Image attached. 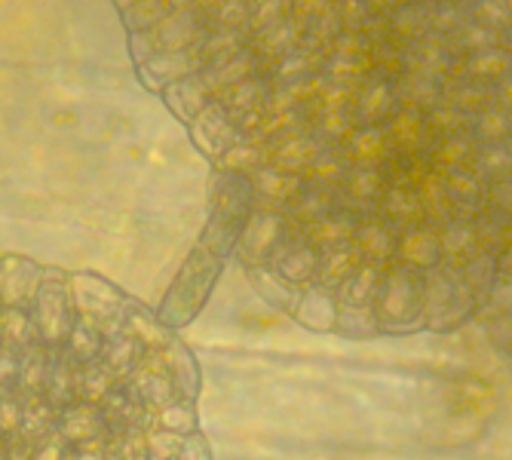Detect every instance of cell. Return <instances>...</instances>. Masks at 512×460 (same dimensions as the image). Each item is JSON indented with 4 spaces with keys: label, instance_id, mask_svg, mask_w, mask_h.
<instances>
[{
    "label": "cell",
    "instance_id": "obj_1",
    "mask_svg": "<svg viewBox=\"0 0 512 460\" xmlns=\"http://www.w3.org/2000/svg\"><path fill=\"white\" fill-rule=\"evenodd\" d=\"M0 460H209L194 353L105 276L0 255Z\"/></svg>",
    "mask_w": 512,
    "mask_h": 460
},
{
    "label": "cell",
    "instance_id": "obj_2",
    "mask_svg": "<svg viewBox=\"0 0 512 460\" xmlns=\"http://www.w3.org/2000/svg\"><path fill=\"white\" fill-rule=\"evenodd\" d=\"M206 31H209V25H206L203 13H197V10H172L151 31L126 34V53L132 59V68H135V65H142L145 59H151L157 53H178V50L200 46Z\"/></svg>",
    "mask_w": 512,
    "mask_h": 460
},
{
    "label": "cell",
    "instance_id": "obj_3",
    "mask_svg": "<svg viewBox=\"0 0 512 460\" xmlns=\"http://www.w3.org/2000/svg\"><path fill=\"white\" fill-rule=\"evenodd\" d=\"M206 59L200 53V46H191V50H178V53H157L151 59H145L142 65H135V77L148 92H160L184 77H194L197 71H203Z\"/></svg>",
    "mask_w": 512,
    "mask_h": 460
},
{
    "label": "cell",
    "instance_id": "obj_4",
    "mask_svg": "<svg viewBox=\"0 0 512 460\" xmlns=\"http://www.w3.org/2000/svg\"><path fill=\"white\" fill-rule=\"evenodd\" d=\"M169 13H172L169 0H142V4H135L120 13V28H123V34H145L154 25H160Z\"/></svg>",
    "mask_w": 512,
    "mask_h": 460
},
{
    "label": "cell",
    "instance_id": "obj_5",
    "mask_svg": "<svg viewBox=\"0 0 512 460\" xmlns=\"http://www.w3.org/2000/svg\"><path fill=\"white\" fill-rule=\"evenodd\" d=\"M172 4V10H197V13H203L212 0H169Z\"/></svg>",
    "mask_w": 512,
    "mask_h": 460
},
{
    "label": "cell",
    "instance_id": "obj_6",
    "mask_svg": "<svg viewBox=\"0 0 512 460\" xmlns=\"http://www.w3.org/2000/svg\"><path fill=\"white\" fill-rule=\"evenodd\" d=\"M111 4H114L117 13H123V10H129V7H135V4H142V0H111Z\"/></svg>",
    "mask_w": 512,
    "mask_h": 460
}]
</instances>
